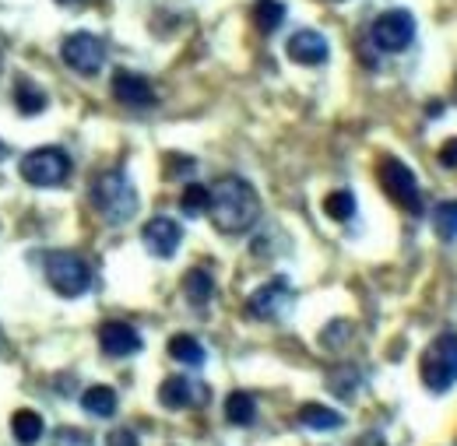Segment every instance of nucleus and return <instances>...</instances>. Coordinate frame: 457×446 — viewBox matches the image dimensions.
Listing matches in <instances>:
<instances>
[{
    "label": "nucleus",
    "instance_id": "obj_1",
    "mask_svg": "<svg viewBox=\"0 0 457 446\" xmlns=\"http://www.w3.org/2000/svg\"><path fill=\"white\" fill-rule=\"evenodd\" d=\"M208 215L219 232L226 235H239L250 232L257 219H261V197L257 190L239 179V176H222L212 190H208Z\"/></svg>",
    "mask_w": 457,
    "mask_h": 446
},
{
    "label": "nucleus",
    "instance_id": "obj_2",
    "mask_svg": "<svg viewBox=\"0 0 457 446\" xmlns=\"http://www.w3.org/2000/svg\"><path fill=\"white\" fill-rule=\"evenodd\" d=\"M92 204L96 211L113 225H123L134 219L137 211V190L130 186V179L113 169V172H103L96 183H92Z\"/></svg>",
    "mask_w": 457,
    "mask_h": 446
},
{
    "label": "nucleus",
    "instance_id": "obj_3",
    "mask_svg": "<svg viewBox=\"0 0 457 446\" xmlns=\"http://www.w3.org/2000/svg\"><path fill=\"white\" fill-rule=\"evenodd\" d=\"M419 373H422V384L433 393L451 391L457 384V334L436 337V341L422 351Z\"/></svg>",
    "mask_w": 457,
    "mask_h": 446
},
{
    "label": "nucleus",
    "instance_id": "obj_4",
    "mask_svg": "<svg viewBox=\"0 0 457 446\" xmlns=\"http://www.w3.org/2000/svg\"><path fill=\"white\" fill-rule=\"evenodd\" d=\"M46 281L54 285L57 295H63V299H78V295L88 292L92 271H88V264H85L78 253L60 250V253H50V257H46Z\"/></svg>",
    "mask_w": 457,
    "mask_h": 446
},
{
    "label": "nucleus",
    "instance_id": "obj_5",
    "mask_svg": "<svg viewBox=\"0 0 457 446\" xmlns=\"http://www.w3.org/2000/svg\"><path fill=\"white\" fill-rule=\"evenodd\" d=\"M377 176H380V186H384V194L404 208V211H411V215H419L422 211V194H419V179H415V172L404 166L401 159H384L380 166H377Z\"/></svg>",
    "mask_w": 457,
    "mask_h": 446
},
{
    "label": "nucleus",
    "instance_id": "obj_6",
    "mask_svg": "<svg viewBox=\"0 0 457 446\" xmlns=\"http://www.w3.org/2000/svg\"><path fill=\"white\" fill-rule=\"evenodd\" d=\"M21 179L32 186H60L71 172V159L60 148H36L21 159Z\"/></svg>",
    "mask_w": 457,
    "mask_h": 446
},
{
    "label": "nucleus",
    "instance_id": "obj_7",
    "mask_svg": "<svg viewBox=\"0 0 457 446\" xmlns=\"http://www.w3.org/2000/svg\"><path fill=\"white\" fill-rule=\"evenodd\" d=\"M60 56H63V63H67L71 70L92 78V74H99L103 63H106V46H103V39L92 36V32H74V36L63 39Z\"/></svg>",
    "mask_w": 457,
    "mask_h": 446
},
{
    "label": "nucleus",
    "instance_id": "obj_8",
    "mask_svg": "<svg viewBox=\"0 0 457 446\" xmlns=\"http://www.w3.org/2000/svg\"><path fill=\"white\" fill-rule=\"evenodd\" d=\"M370 36H373V43H377L384 54H401V50H408L411 39H415V18H411L408 11H401V7L384 11V14L373 21Z\"/></svg>",
    "mask_w": 457,
    "mask_h": 446
},
{
    "label": "nucleus",
    "instance_id": "obj_9",
    "mask_svg": "<svg viewBox=\"0 0 457 446\" xmlns=\"http://www.w3.org/2000/svg\"><path fill=\"white\" fill-rule=\"evenodd\" d=\"M288 306H292V288H288L286 278H275L250 295L246 313H250L253 320H278V317H286Z\"/></svg>",
    "mask_w": 457,
    "mask_h": 446
},
{
    "label": "nucleus",
    "instance_id": "obj_10",
    "mask_svg": "<svg viewBox=\"0 0 457 446\" xmlns=\"http://www.w3.org/2000/svg\"><path fill=\"white\" fill-rule=\"evenodd\" d=\"M141 239H145V250L152 257L170 260L172 253L179 250V243H183V228L172 222V219H166V215H159V219H152V222L141 228Z\"/></svg>",
    "mask_w": 457,
    "mask_h": 446
},
{
    "label": "nucleus",
    "instance_id": "obj_11",
    "mask_svg": "<svg viewBox=\"0 0 457 446\" xmlns=\"http://www.w3.org/2000/svg\"><path fill=\"white\" fill-rule=\"evenodd\" d=\"M113 95H116V103H123V106H130V110H145V106L155 103L152 81L141 78V74H130V70H120L113 78Z\"/></svg>",
    "mask_w": 457,
    "mask_h": 446
},
{
    "label": "nucleus",
    "instance_id": "obj_12",
    "mask_svg": "<svg viewBox=\"0 0 457 446\" xmlns=\"http://www.w3.org/2000/svg\"><path fill=\"white\" fill-rule=\"evenodd\" d=\"M99 344H103V351H106V355H113V359H127V355H137L145 341H141V334H137L130 324L113 320V324H103V327H99Z\"/></svg>",
    "mask_w": 457,
    "mask_h": 446
},
{
    "label": "nucleus",
    "instance_id": "obj_13",
    "mask_svg": "<svg viewBox=\"0 0 457 446\" xmlns=\"http://www.w3.org/2000/svg\"><path fill=\"white\" fill-rule=\"evenodd\" d=\"M286 54L295 60V63H303V67H317V63H324L328 60V39L320 36V32H313V29H299L292 39H288Z\"/></svg>",
    "mask_w": 457,
    "mask_h": 446
},
{
    "label": "nucleus",
    "instance_id": "obj_14",
    "mask_svg": "<svg viewBox=\"0 0 457 446\" xmlns=\"http://www.w3.org/2000/svg\"><path fill=\"white\" fill-rule=\"evenodd\" d=\"M204 387H197L194 380H187V376H170L162 387H159V401H162V408H170V411H183V408H194V404H204Z\"/></svg>",
    "mask_w": 457,
    "mask_h": 446
},
{
    "label": "nucleus",
    "instance_id": "obj_15",
    "mask_svg": "<svg viewBox=\"0 0 457 446\" xmlns=\"http://www.w3.org/2000/svg\"><path fill=\"white\" fill-rule=\"evenodd\" d=\"M11 433H14L18 443H25V446L39 443V440H43V415H36L32 408L14 411V415H11Z\"/></svg>",
    "mask_w": 457,
    "mask_h": 446
},
{
    "label": "nucleus",
    "instance_id": "obj_16",
    "mask_svg": "<svg viewBox=\"0 0 457 446\" xmlns=\"http://www.w3.org/2000/svg\"><path fill=\"white\" fill-rule=\"evenodd\" d=\"M81 408L88 415H96V418H113L120 401H116L113 387H88V391L81 393Z\"/></svg>",
    "mask_w": 457,
    "mask_h": 446
},
{
    "label": "nucleus",
    "instance_id": "obj_17",
    "mask_svg": "<svg viewBox=\"0 0 457 446\" xmlns=\"http://www.w3.org/2000/svg\"><path fill=\"white\" fill-rule=\"evenodd\" d=\"M299 422L306 425V429H317V433H331V429H342V415L338 411H331V408H324V404H303L299 408Z\"/></svg>",
    "mask_w": 457,
    "mask_h": 446
},
{
    "label": "nucleus",
    "instance_id": "obj_18",
    "mask_svg": "<svg viewBox=\"0 0 457 446\" xmlns=\"http://www.w3.org/2000/svg\"><path fill=\"white\" fill-rule=\"evenodd\" d=\"M183 295H187V302H194V306H204V302L215 295V278H212L204 268H194V271H187V275H183Z\"/></svg>",
    "mask_w": 457,
    "mask_h": 446
},
{
    "label": "nucleus",
    "instance_id": "obj_19",
    "mask_svg": "<svg viewBox=\"0 0 457 446\" xmlns=\"http://www.w3.org/2000/svg\"><path fill=\"white\" fill-rule=\"evenodd\" d=\"M170 359L172 362H179V366L197 369V366H204V348H201V341H197V337L176 334L170 341Z\"/></svg>",
    "mask_w": 457,
    "mask_h": 446
},
{
    "label": "nucleus",
    "instance_id": "obj_20",
    "mask_svg": "<svg viewBox=\"0 0 457 446\" xmlns=\"http://www.w3.org/2000/svg\"><path fill=\"white\" fill-rule=\"evenodd\" d=\"M282 21H286V4L282 0H257L253 4V25H257V32L271 36Z\"/></svg>",
    "mask_w": 457,
    "mask_h": 446
},
{
    "label": "nucleus",
    "instance_id": "obj_21",
    "mask_svg": "<svg viewBox=\"0 0 457 446\" xmlns=\"http://www.w3.org/2000/svg\"><path fill=\"white\" fill-rule=\"evenodd\" d=\"M226 418L232 425H250L257 418V401L246 391H236L226 397Z\"/></svg>",
    "mask_w": 457,
    "mask_h": 446
},
{
    "label": "nucleus",
    "instance_id": "obj_22",
    "mask_svg": "<svg viewBox=\"0 0 457 446\" xmlns=\"http://www.w3.org/2000/svg\"><path fill=\"white\" fill-rule=\"evenodd\" d=\"M179 208H183L187 219H201V215L208 211V186L190 183V186L183 190V197H179Z\"/></svg>",
    "mask_w": 457,
    "mask_h": 446
},
{
    "label": "nucleus",
    "instance_id": "obj_23",
    "mask_svg": "<svg viewBox=\"0 0 457 446\" xmlns=\"http://www.w3.org/2000/svg\"><path fill=\"white\" fill-rule=\"evenodd\" d=\"M324 211H328V219H335V222H348V219L355 215V197H352L348 190H335V194H328Z\"/></svg>",
    "mask_w": 457,
    "mask_h": 446
},
{
    "label": "nucleus",
    "instance_id": "obj_24",
    "mask_svg": "<svg viewBox=\"0 0 457 446\" xmlns=\"http://www.w3.org/2000/svg\"><path fill=\"white\" fill-rule=\"evenodd\" d=\"M14 106L25 116H36V112L46 110V95L39 88H32V85H21V88H14Z\"/></svg>",
    "mask_w": 457,
    "mask_h": 446
},
{
    "label": "nucleus",
    "instance_id": "obj_25",
    "mask_svg": "<svg viewBox=\"0 0 457 446\" xmlns=\"http://www.w3.org/2000/svg\"><path fill=\"white\" fill-rule=\"evenodd\" d=\"M433 225H436V232H440L444 239H454L457 235V201L440 204V208L433 211Z\"/></svg>",
    "mask_w": 457,
    "mask_h": 446
},
{
    "label": "nucleus",
    "instance_id": "obj_26",
    "mask_svg": "<svg viewBox=\"0 0 457 446\" xmlns=\"http://www.w3.org/2000/svg\"><path fill=\"white\" fill-rule=\"evenodd\" d=\"M54 446H92V436L81 433V429H60Z\"/></svg>",
    "mask_w": 457,
    "mask_h": 446
},
{
    "label": "nucleus",
    "instance_id": "obj_27",
    "mask_svg": "<svg viewBox=\"0 0 457 446\" xmlns=\"http://www.w3.org/2000/svg\"><path fill=\"white\" fill-rule=\"evenodd\" d=\"M106 446H141V443H137V433H130V429H113Z\"/></svg>",
    "mask_w": 457,
    "mask_h": 446
},
{
    "label": "nucleus",
    "instance_id": "obj_28",
    "mask_svg": "<svg viewBox=\"0 0 457 446\" xmlns=\"http://www.w3.org/2000/svg\"><path fill=\"white\" fill-rule=\"evenodd\" d=\"M440 162L447 169H457V141H447L444 152H440Z\"/></svg>",
    "mask_w": 457,
    "mask_h": 446
},
{
    "label": "nucleus",
    "instance_id": "obj_29",
    "mask_svg": "<svg viewBox=\"0 0 457 446\" xmlns=\"http://www.w3.org/2000/svg\"><path fill=\"white\" fill-rule=\"evenodd\" d=\"M183 169H194V162L190 159H170V172L166 176H187Z\"/></svg>",
    "mask_w": 457,
    "mask_h": 446
},
{
    "label": "nucleus",
    "instance_id": "obj_30",
    "mask_svg": "<svg viewBox=\"0 0 457 446\" xmlns=\"http://www.w3.org/2000/svg\"><path fill=\"white\" fill-rule=\"evenodd\" d=\"M60 4H78V0H60Z\"/></svg>",
    "mask_w": 457,
    "mask_h": 446
},
{
    "label": "nucleus",
    "instance_id": "obj_31",
    "mask_svg": "<svg viewBox=\"0 0 457 446\" xmlns=\"http://www.w3.org/2000/svg\"><path fill=\"white\" fill-rule=\"evenodd\" d=\"M0 159H4V148H0Z\"/></svg>",
    "mask_w": 457,
    "mask_h": 446
}]
</instances>
